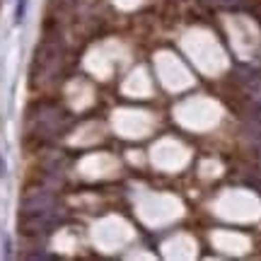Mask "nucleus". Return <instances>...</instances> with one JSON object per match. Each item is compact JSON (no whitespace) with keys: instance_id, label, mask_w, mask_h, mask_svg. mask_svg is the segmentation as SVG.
I'll list each match as a JSON object with an SVG mask.
<instances>
[{"instance_id":"nucleus-1","label":"nucleus","mask_w":261,"mask_h":261,"mask_svg":"<svg viewBox=\"0 0 261 261\" xmlns=\"http://www.w3.org/2000/svg\"><path fill=\"white\" fill-rule=\"evenodd\" d=\"M24 12H27V0H17V8H15V24L24 22Z\"/></svg>"},{"instance_id":"nucleus-2","label":"nucleus","mask_w":261,"mask_h":261,"mask_svg":"<svg viewBox=\"0 0 261 261\" xmlns=\"http://www.w3.org/2000/svg\"><path fill=\"white\" fill-rule=\"evenodd\" d=\"M5 172H8V165H5V158L0 155V177H5Z\"/></svg>"}]
</instances>
